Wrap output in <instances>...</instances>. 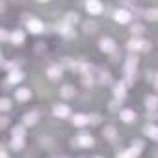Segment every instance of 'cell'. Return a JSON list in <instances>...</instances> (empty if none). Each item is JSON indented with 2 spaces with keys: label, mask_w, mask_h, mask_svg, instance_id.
<instances>
[{
  "label": "cell",
  "mask_w": 158,
  "mask_h": 158,
  "mask_svg": "<svg viewBox=\"0 0 158 158\" xmlns=\"http://www.w3.org/2000/svg\"><path fill=\"white\" fill-rule=\"evenodd\" d=\"M147 117H149V119H152V121H154V119H156V117H158V114H156V110H154V112H147Z\"/></svg>",
  "instance_id": "cell-34"
},
{
  "label": "cell",
  "mask_w": 158,
  "mask_h": 158,
  "mask_svg": "<svg viewBox=\"0 0 158 158\" xmlns=\"http://www.w3.org/2000/svg\"><path fill=\"white\" fill-rule=\"evenodd\" d=\"M114 19H115V23H119V24H127V23H130L132 13H130L128 10H115V11H114Z\"/></svg>",
  "instance_id": "cell-7"
},
{
  "label": "cell",
  "mask_w": 158,
  "mask_h": 158,
  "mask_svg": "<svg viewBox=\"0 0 158 158\" xmlns=\"http://www.w3.org/2000/svg\"><path fill=\"white\" fill-rule=\"evenodd\" d=\"M86 10H88L89 15H101L104 11V6L99 0H89V2H86Z\"/></svg>",
  "instance_id": "cell-6"
},
{
  "label": "cell",
  "mask_w": 158,
  "mask_h": 158,
  "mask_svg": "<svg viewBox=\"0 0 158 158\" xmlns=\"http://www.w3.org/2000/svg\"><path fill=\"white\" fill-rule=\"evenodd\" d=\"M143 132H145L151 139H156V141H158V127H154V125H147V127L143 128Z\"/></svg>",
  "instance_id": "cell-20"
},
{
  "label": "cell",
  "mask_w": 158,
  "mask_h": 158,
  "mask_svg": "<svg viewBox=\"0 0 158 158\" xmlns=\"http://www.w3.org/2000/svg\"><path fill=\"white\" fill-rule=\"evenodd\" d=\"M99 48H101L102 52H106V54H114V52L117 50L115 41H114L112 37H102V39L99 41Z\"/></svg>",
  "instance_id": "cell-5"
},
{
  "label": "cell",
  "mask_w": 158,
  "mask_h": 158,
  "mask_svg": "<svg viewBox=\"0 0 158 158\" xmlns=\"http://www.w3.org/2000/svg\"><path fill=\"white\" fill-rule=\"evenodd\" d=\"M24 132H26V127L24 125H17L11 128V138H24Z\"/></svg>",
  "instance_id": "cell-21"
},
{
  "label": "cell",
  "mask_w": 158,
  "mask_h": 158,
  "mask_svg": "<svg viewBox=\"0 0 158 158\" xmlns=\"http://www.w3.org/2000/svg\"><path fill=\"white\" fill-rule=\"evenodd\" d=\"M71 121H73V125H74V127L82 128V127L89 125V115H86V114H74Z\"/></svg>",
  "instance_id": "cell-11"
},
{
  "label": "cell",
  "mask_w": 158,
  "mask_h": 158,
  "mask_svg": "<svg viewBox=\"0 0 158 158\" xmlns=\"http://www.w3.org/2000/svg\"><path fill=\"white\" fill-rule=\"evenodd\" d=\"M23 78H24V74H23L19 69H13V71H10V73H8V78H6V80H8L10 84H19Z\"/></svg>",
  "instance_id": "cell-15"
},
{
  "label": "cell",
  "mask_w": 158,
  "mask_h": 158,
  "mask_svg": "<svg viewBox=\"0 0 158 158\" xmlns=\"http://www.w3.org/2000/svg\"><path fill=\"white\" fill-rule=\"evenodd\" d=\"M152 82H154V89L158 91V73H156V76H154V80H152Z\"/></svg>",
  "instance_id": "cell-38"
},
{
  "label": "cell",
  "mask_w": 158,
  "mask_h": 158,
  "mask_svg": "<svg viewBox=\"0 0 158 158\" xmlns=\"http://www.w3.org/2000/svg\"><path fill=\"white\" fill-rule=\"evenodd\" d=\"M52 112H54V115L60 117V119H65V117L71 115V110H69V106H65V104H56Z\"/></svg>",
  "instance_id": "cell-12"
},
{
  "label": "cell",
  "mask_w": 158,
  "mask_h": 158,
  "mask_svg": "<svg viewBox=\"0 0 158 158\" xmlns=\"http://www.w3.org/2000/svg\"><path fill=\"white\" fill-rule=\"evenodd\" d=\"M101 82H102V84H110V82H112V78H110V74H108L106 71L101 73Z\"/></svg>",
  "instance_id": "cell-29"
},
{
  "label": "cell",
  "mask_w": 158,
  "mask_h": 158,
  "mask_svg": "<svg viewBox=\"0 0 158 158\" xmlns=\"http://www.w3.org/2000/svg\"><path fill=\"white\" fill-rule=\"evenodd\" d=\"M89 123H91V125H99V123H101V115H99V114H91V115H89Z\"/></svg>",
  "instance_id": "cell-31"
},
{
  "label": "cell",
  "mask_w": 158,
  "mask_h": 158,
  "mask_svg": "<svg viewBox=\"0 0 158 158\" xmlns=\"http://www.w3.org/2000/svg\"><path fill=\"white\" fill-rule=\"evenodd\" d=\"M130 32H132V35H139V34L143 32V26H141V24H134V26L130 28Z\"/></svg>",
  "instance_id": "cell-30"
},
{
  "label": "cell",
  "mask_w": 158,
  "mask_h": 158,
  "mask_svg": "<svg viewBox=\"0 0 158 158\" xmlns=\"http://www.w3.org/2000/svg\"><path fill=\"white\" fill-rule=\"evenodd\" d=\"M26 28L30 30V34H41L45 30V24L39 19H28L26 21Z\"/></svg>",
  "instance_id": "cell-9"
},
{
  "label": "cell",
  "mask_w": 158,
  "mask_h": 158,
  "mask_svg": "<svg viewBox=\"0 0 158 158\" xmlns=\"http://www.w3.org/2000/svg\"><path fill=\"white\" fill-rule=\"evenodd\" d=\"M145 106H147V112L158 110V97L156 95H147L145 97Z\"/></svg>",
  "instance_id": "cell-16"
},
{
  "label": "cell",
  "mask_w": 158,
  "mask_h": 158,
  "mask_svg": "<svg viewBox=\"0 0 158 158\" xmlns=\"http://www.w3.org/2000/svg\"><path fill=\"white\" fill-rule=\"evenodd\" d=\"M10 41H11L13 45H23V43H24V32H23V30H13Z\"/></svg>",
  "instance_id": "cell-18"
},
{
  "label": "cell",
  "mask_w": 158,
  "mask_h": 158,
  "mask_svg": "<svg viewBox=\"0 0 158 158\" xmlns=\"http://www.w3.org/2000/svg\"><path fill=\"white\" fill-rule=\"evenodd\" d=\"M37 119H39V114L37 112H26L23 115V125L24 127H32V125L37 123Z\"/></svg>",
  "instance_id": "cell-13"
},
{
  "label": "cell",
  "mask_w": 158,
  "mask_h": 158,
  "mask_svg": "<svg viewBox=\"0 0 158 158\" xmlns=\"http://www.w3.org/2000/svg\"><path fill=\"white\" fill-rule=\"evenodd\" d=\"M63 21L69 23V24L78 23V13H76V11H69V13H65V19H63Z\"/></svg>",
  "instance_id": "cell-25"
},
{
  "label": "cell",
  "mask_w": 158,
  "mask_h": 158,
  "mask_svg": "<svg viewBox=\"0 0 158 158\" xmlns=\"http://www.w3.org/2000/svg\"><path fill=\"white\" fill-rule=\"evenodd\" d=\"M127 48L130 52H139V50H149L151 48V43L145 41V39H139V37H132L128 43H127Z\"/></svg>",
  "instance_id": "cell-2"
},
{
  "label": "cell",
  "mask_w": 158,
  "mask_h": 158,
  "mask_svg": "<svg viewBox=\"0 0 158 158\" xmlns=\"http://www.w3.org/2000/svg\"><path fill=\"white\" fill-rule=\"evenodd\" d=\"M0 127H2V128H6V127H8V117H6V115L2 117V121H0Z\"/></svg>",
  "instance_id": "cell-35"
},
{
  "label": "cell",
  "mask_w": 158,
  "mask_h": 158,
  "mask_svg": "<svg viewBox=\"0 0 158 158\" xmlns=\"http://www.w3.org/2000/svg\"><path fill=\"white\" fill-rule=\"evenodd\" d=\"M71 143H73L74 147H93L95 139H93V136H89V134H78V138L73 139Z\"/></svg>",
  "instance_id": "cell-4"
},
{
  "label": "cell",
  "mask_w": 158,
  "mask_h": 158,
  "mask_svg": "<svg viewBox=\"0 0 158 158\" xmlns=\"http://www.w3.org/2000/svg\"><path fill=\"white\" fill-rule=\"evenodd\" d=\"M119 117H121L125 123H132V121H136V112H134V110H121Z\"/></svg>",
  "instance_id": "cell-19"
},
{
  "label": "cell",
  "mask_w": 158,
  "mask_h": 158,
  "mask_svg": "<svg viewBox=\"0 0 158 158\" xmlns=\"http://www.w3.org/2000/svg\"><path fill=\"white\" fill-rule=\"evenodd\" d=\"M0 39L8 41V39H11V34H8V30H0Z\"/></svg>",
  "instance_id": "cell-32"
},
{
  "label": "cell",
  "mask_w": 158,
  "mask_h": 158,
  "mask_svg": "<svg viewBox=\"0 0 158 158\" xmlns=\"http://www.w3.org/2000/svg\"><path fill=\"white\" fill-rule=\"evenodd\" d=\"M104 138L106 139H114L115 138V134H117V130H115V127H112V125H108V127H104Z\"/></svg>",
  "instance_id": "cell-24"
},
{
  "label": "cell",
  "mask_w": 158,
  "mask_h": 158,
  "mask_svg": "<svg viewBox=\"0 0 158 158\" xmlns=\"http://www.w3.org/2000/svg\"><path fill=\"white\" fill-rule=\"evenodd\" d=\"M97 158H101V156H97Z\"/></svg>",
  "instance_id": "cell-39"
},
{
  "label": "cell",
  "mask_w": 158,
  "mask_h": 158,
  "mask_svg": "<svg viewBox=\"0 0 158 158\" xmlns=\"http://www.w3.org/2000/svg\"><path fill=\"white\" fill-rule=\"evenodd\" d=\"M82 84H84L86 88H91V86H93V76H91V73L82 76Z\"/></svg>",
  "instance_id": "cell-28"
},
{
  "label": "cell",
  "mask_w": 158,
  "mask_h": 158,
  "mask_svg": "<svg viewBox=\"0 0 158 158\" xmlns=\"http://www.w3.org/2000/svg\"><path fill=\"white\" fill-rule=\"evenodd\" d=\"M136 69H138V58H136V56H128V58L125 60V67H123V71H125V74H127V84L132 82V78H134V74H136Z\"/></svg>",
  "instance_id": "cell-1"
},
{
  "label": "cell",
  "mask_w": 158,
  "mask_h": 158,
  "mask_svg": "<svg viewBox=\"0 0 158 158\" xmlns=\"http://www.w3.org/2000/svg\"><path fill=\"white\" fill-rule=\"evenodd\" d=\"M60 95H61L63 99H71V97H74V88H73V86H63V88L60 89Z\"/></svg>",
  "instance_id": "cell-23"
},
{
  "label": "cell",
  "mask_w": 158,
  "mask_h": 158,
  "mask_svg": "<svg viewBox=\"0 0 158 158\" xmlns=\"http://www.w3.org/2000/svg\"><path fill=\"white\" fill-rule=\"evenodd\" d=\"M61 73H63V67L61 65H50L47 69V74L50 80H58V78H61Z\"/></svg>",
  "instance_id": "cell-14"
},
{
  "label": "cell",
  "mask_w": 158,
  "mask_h": 158,
  "mask_svg": "<svg viewBox=\"0 0 158 158\" xmlns=\"http://www.w3.org/2000/svg\"><path fill=\"white\" fill-rule=\"evenodd\" d=\"M56 28H58V32H60V34H61L63 37H73V35H74L73 24H69V23H65V21L58 23V24H56Z\"/></svg>",
  "instance_id": "cell-10"
},
{
  "label": "cell",
  "mask_w": 158,
  "mask_h": 158,
  "mask_svg": "<svg viewBox=\"0 0 158 158\" xmlns=\"http://www.w3.org/2000/svg\"><path fill=\"white\" fill-rule=\"evenodd\" d=\"M145 19H149V21H158V10H147V11H145Z\"/></svg>",
  "instance_id": "cell-26"
},
{
  "label": "cell",
  "mask_w": 158,
  "mask_h": 158,
  "mask_svg": "<svg viewBox=\"0 0 158 158\" xmlns=\"http://www.w3.org/2000/svg\"><path fill=\"white\" fill-rule=\"evenodd\" d=\"M117 104H119V101H115V99H114V101L110 102V110H112V112H117Z\"/></svg>",
  "instance_id": "cell-33"
},
{
  "label": "cell",
  "mask_w": 158,
  "mask_h": 158,
  "mask_svg": "<svg viewBox=\"0 0 158 158\" xmlns=\"http://www.w3.org/2000/svg\"><path fill=\"white\" fill-rule=\"evenodd\" d=\"M30 97H32V91H30L28 88H21V89H17V91H15V99H17V101H21V102L28 101Z\"/></svg>",
  "instance_id": "cell-17"
},
{
  "label": "cell",
  "mask_w": 158,
  "mask_h": 158,
  "mask_svg": "<svg viewBox=\"0 0 158 158\" xmlns=\"http://www.w3.org/2000/svg\"><path fill=\"white\" fill-rule=\"evenodd\" d=\"M11 108V101L8 99V97H4L2 101H0V110H2V112H8Z\"/></svg>",
  "instance_id": "cell-27"
},
{
  "label": "cell",
  "mask_w": 158,
  "mask_h": 158,
  "mask_svg": "<svg viewBox=\"0 0 158 158\" xmlns=\"http://www.w3.org/2000/svg\"><path fill=\"white\" fill-rule=\"evenodd\" d=\"M10 147L15 149V151H21L24 147V138H11L10 139Z\"/></svg>",
  "instance_id": "cell-22"
},
{
  "label": "cell",
  "mask_w": 158,
  "mask_h": 158,
  "mask_svg": "<svg viewBox=\"0 0 158 158\" xmlns=\"http://www.w3.org/2000/svg\"><path fill=\"white\" fill-rule=\"evenodd\" d=\"M141 147H143V143L136 141V143H132V147L125 149L123 152H117V158H138L141 152Z\"/></svg>",
  "instance_id": "cell-3"
},
{
  "label": "cell",
  "mask_w": 158,
  "mask_h": 158,
  "mask_svg": "<svg viewBox=\"0 0 158 158\" xmlns=\"http://www.w3.org/2000/svg\"><path fill=\"white\" fill-rule=\"evenodd\" d=\"M0 158H8V151L6 149H0Z\"/></svg>",
  "instance_id": "cell-37"
},
{
  "label": "cell",
  "mask_w": 158,
  "mask_h": 158,
  "mask_svg": "<svg viewBox=\"0 0 158 158\" xmlns=\"http://www.w3.org/2000/svg\"><path fill=\"white\" fill-rule=\"evenodd\" d=\"M84 28H86V32H95V30H93V28H95V24H89V23H88Z\"/></svg>",
  "instance_id": "cell-36"
},
{
  "label": "cell",
  "mask_w": 158,
  "mask_h": 158,
  "mask_svg": "<svg viewBox=\"0 0 158 158\" xmlns=\"http://www.w3.org/2000/svg\"><path fill=\"white\" fill-rule=\"evenodd\" d=\"M125 97H127V82H117L115 86H114V99L115 101H125Z\"/></svg>",
  "instance_id": "cell-8"
}]
</instances>
